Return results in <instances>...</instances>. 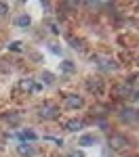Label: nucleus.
Masks as SVG:
<instances>
[{
  "mask_svg": "<svg viewBox=\"0 0 139 157\" xmlns=\"http://www.w3.org/2000/svg\"><path fill=\"white\" fill-rule=\"evenodd\" d=\"M59 107L55 105V103H44V105H40L38 107V115L42 117V120H57L59 117Z\"/></svg>",
  "mask_w": 139,
  "mask_h": 157,
  "instance_id": "f257e3e1",
  "label": "nucleus"
},
{
  "mask_svg": "<svg viewBox=\"0 0 139 157\" xmlns=\"http://www.w3.org/2000/svg\"><path fill=\"white\" fill-rule=\"evenodd\" d=\"M108 145H110L112 151H126V149L131 147V143H129V138L122 136V134H112V136L108 138Z\"/></svg>",
  "mask_w": 139,
  "mask_h": 157,
  "instance_id": "f03ea898",
  "label": "nucleus"
},
{
  "mask_svg": "<svg viewBox=\"0 0 139 157\" xmlns=\"http://www.w3.org/2000/svg\"><path fill=\"white\" fill-rule=\"evenodd\" d=\"M63 105L67 109H80L82 105H84V98L78 97V94H65V98H63Z\"/></svg>",
  "mask_w": 139,
  "mask_h": 157,
  "instance_id": "7ed1b4c3",
  "label": "nucleus"
},
{
  "mask_svg": "<svg viewBox=\"0 0 139 157\" xmlns=\"http://www.w3.org/2000/svg\"><path fill=\"white\" fill-rule=\"evenodd\" d=\"M87 90L93 94H101L103 92V80L101 78H87Z\"/></svg>",
  "mask_w": 139,
  "mask_h": 157,
  "instance_id": "20e7f679",
  "label": "nucleus"
},
{
  "mask_svg": "<svg viewBox=\"0 0 139 157\" xmlns=\"http://www.w3.org/2000/svg\"><path fill=\"white\" fill-rule=\"evenodd\" d=\"M19 88H21V90H27V92H34V94H38V92L42 90V86L36 84V82H34V80H30V78L21 80V82H19Z\"/></svg>",
  "mask_w": 139,
  "mask_h": 157,
  "instance_id": "39448f33",
  "label": "nucleus"
},
{
  "mask_svg": "<svg viewBox=\"0 0 139 157\" xmlns=\"http://www.w3.org/2000/svg\"><path fill=\"white\" fill-rule=\"evenodd\" d=\"M93 59L99 61V67H103V69H116V67H118L116 61H114L112 57H105V55H95Z\"/></svg>",
  "mask_w": 139,
  "mask_h": 157,
  "instance_id": "423d86ee",
  "label": "nucleus"
},
{
  "mask_svg": "<svg viewBox=\"0 0 139 157\" xmlns=\"http://www.w3.org/2000/svg\"><path fill=\"white\" fill-rule=\"evenodd\" d=\"M82 128H84V121L78 120V117L65 121V130H70V132H78V130H82Z\"/></svg>",
  "mask_w": 139,
  "mask_h": 157,
  "instance_id": "0eeeda50",
  "label": "nucleus"
},
{
  "mask_svg": "<svg viewBox=\"0 0 139 157\" xmlns=\"http://www.w3.org/2000/svg\"><path fill=\"white\" fill-rule=\"evenodd\" d=\"M17 153L21 157H32L34 155V147H30V145H25V143H21V145L17 147Z\"/></svg>",
  "mask_w": 139,
  "mask_h": 157,
  "instance_id": "6e6552de",
  "label": "nucleus"
},
{
  "mask_svg": "<svg viewBox=\"0 0 139 157\" xmlns=\"http://www.w3.org/2000/svg\"><path fill=\"white\" fill-rule=\"evenodd\" d=\"M114 94H116V97H129V94H131V86L129 84L116 86V88H114Z\"/></svg>",
  "mask_w": 139,
  "mask_h": 157,
  "instance_id": "1a4fd4ad",
  "label": "nucleus"
},
{
  "mask_svg": "<svg viewBox=\"0 0 139 157\" xmlns=\"http://www.w3.org/2000/svg\"><path fill=\"white\" fill-rule=\"evenodd\" d=\"M139 117V111H135V109H125L122 111V120L125 121H135Z\"/></svg>",
  "mask_w": 139,
  "mask_h": 157,
  "instance_id": "9d476101",
  "label": "nucleus"
},
{
  "mask_svg": "<svg viewBox=\"0 0 139 157\" xmlns=\"http://www.w3.org/2000/svg\"><path fill=\"white\" fill-rule=\"evenodd\" d=\"M97 140H95V136H91V134H84V136H80V140H78V145L80 147H88V145H95Z\"/></svg>",
  "mask_w": 139,
  "mask_h": 157,
  "instance_id": "9b49d317",
  "label": "nucleus"
},
{
  "mask_svg": "<svg viewBox=\"0 0 139 157\" xmlns=\"http://www.w3.org/2000/svg\"><path fill=\"white\" fill-rule=\"evenodd\" d=\"M40 80H42V84H53V82H55V75H53L51 71H42Z\"/></svg>",
  "mask_w": 139,
  "mask_h": 157,
  "instance_id": "f8f14e48",
  "label": "nucleus"
},
{
  "mask_svg": "<svg viewBox=\"0 0 139 157\" xmlns=\"http://www.w3.org/2000/svg\"><path fill=\"white\" fill-rule=\"evenodd\" d=\"M30 23H32L30 15H21V17H17V25H19V27H27Z\"/></svg>",
  "mask_w": 139,
  "mask_h": 157,
  "instance_id": "ddd939ff",
  "label": "nucleus"
},
{
  "mask_svg": "<svg viewBox=\"0 0 139 157\" xmlns=\"http://www.w3.org/2000/svg\"><path fill=\"white\" fill-rule=\"evenodd\" d=\"M4 121H9V124H13V126H17V124L21 121V117H19V113H11V115H4Z\"/></svg>",
  "mask_w": 139,
  "mask_h": 157,
  "instance_id": "4468645a",
  "label": "nucleus"
},
{
  "mask_svg": "<svg viewBox=\"0 0 139 157\" xmlns=\"http://www.w3.org/2000/svg\"><path fill=\"white\" fill-rule=\"evenodd\" d=\"M74 63H72V61H63L61 63V71H65V73H74Z\"/></svg>",
  "mask_w": 139,
  "mask_h": 157,
  "instance_id": "2eb2a0df",
  "label": "nucleus"
},
{
  "mask_svg": "<svg viewBox=\"0 0 139 157\" xmlns=\"http://www.w3.org/2000/svg\"><path fill=\"white\" fill-rule=\"evenodd\" d=\"M9 50H13V52H21V50H23V44H21V42H11V44H9Z\"/></svg>",
  "mask_w": 139,
  "mask_h": 157,
  "instance_id": "dca6fc26",
  "label": "nucleus"
},
{
  "mask_svg": "<svg viewBox=\"0 0 139 157\" xmlns=\"http://www.w3.org/2000/svg\"><path fill=\"white\" fill-rule=\"evenodd\" d=\"M21 138H25V140H36V134L32 132V130H23L21 132Z\"/></svg>",
  "mask_w": 139,
  "mask_h": 157,
  "instance_id": "f3484780",
  "label": "nucleus"
},
{
  "mask_svg": "<svg viewBox=\"0 0 139 157\" xmlns=\"http://www.w3.org/2000/svg\"><path fill=\"white\" fill-rule=\"evenodd\" d=\"M70 42L74 44L72 48H76V50H82V42H80V40H76V38H70Z\"/></svg>",
  "mask_w": 139,
  "mask_h": 157,
  "instance_id": "a211bd4d",
  "label": "nucleus"
},
{
  "mask_svg": "<svg viewBox=\"0 0 139 157\" xmlns=\"http://www.w3.org/2000/svg\"><path fill=\"white\" fill-rule=\"evenodd\" d=\"M6 13H9V4H6V2H0V17L6 15Z\"/></svg>",
  "mask_w": 139,
  "mask_h": 157,
  "instance_id": "6ab92c4d",
  "label": "nucleus"
},
{
  "mask_svg": "<svg viewBox=\"0 0 139 157\" xmlns=\"http://www.w3.org/2000/svg\"><path fill=\"white\" fill-rule=\"evenodd\" d=\"M67 157H84V153H82V151H72Z\"/></svg>",
  "mask_w": 139,
  "mask_h": 157,
  "instance_id": "aec40b11",
  "label": "nucleus"
},
{
  "mask_svg": "<svg viewBox=\"0 0 139 157\" xmlns=\"http://www.w3.org/2000/svg\"><path fill=\"white\" fill-rule=\"evenodd\" d=\"M32 59H34V61H42V57H40L38 52H32Z\"/></svg>",
  "mask_w": 139,
  "mask_h": 157,
  "instance_id": "412c9836",
  "label": "nucleus"
},
{
  "mask_svg": "<svg viewBox=\"0 0 139 157\" xmlns=\"http://www.w3.org/2000/svg\"><path fill=\"white\" fill-rule=\"evenodd\" d=\"M131 157H139V155H131Z\"/></svg>",
  "mask_w": 139,
  "mask_h": 157,
  "instance_id": "4be33fe9",
  "label": "nucleus"
},
{
  "mask_svg": "<svg viewBox=\"0 0 139 157\" xmlns=\"http://www.w3.org/2000/svg\"><path fill=\"white\" fill-rule=\"evenodd\" d=\"M53 157H59V155H53Z\"/></svg>",
  "mask_w": 139,
  "mask_h": 157,
  "instance_id": "5701e85b",
  "label": "nucleus"
}]
</instances>
